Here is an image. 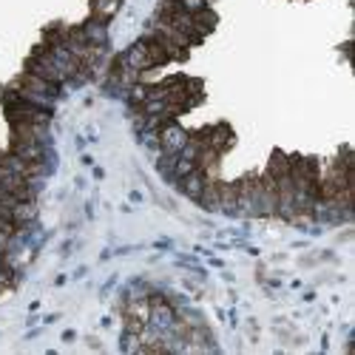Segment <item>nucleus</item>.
Here are the masks:
<instances>
[{
	"label": "nucleus",
	"mask_w": 355,
	"mask_h": 355,
	"mask_svg": "<svg viewBox=\"0 0 355 355\" xmlns=\"http://www.w3.org/2000/svg\"><path fill=\"white\" fill-rule=\"evenodd\" d=\"M15 92L17 94H43V97H57V88L54 83H49V80H43V77H37V74H32V71H26L15 85Z\"/></svg>",
	"instance_id": "1"
},
{
	"label": "nucleus",
	"mask_w": 355,
	"mask_h": 355,
	"mask_svg": "<svg viewBox=\"0 0 355 355\" xmlns=\"http://www.w3.org/2000/svg\"><path fill=\"white\" fill-rule=\"evenodd\" d=\"M188 139H191L188 131L182 125H176V123H165L159 128V145H162V151H168V154H180Z\"/></svg>",
	"instance_id": "2"
},
{
	"label": "nucleus",
	"mask_w": 355,
	"mask_h": 355,
	"mask_svg": "<svg viewBox=\"0 0 355 355\" xmlns=\"http://www.w3.org/2000/svg\"><path fill=\"white\" fill-rule=\"evenodd\" d=\"M12 154H17L26 162H46L49 151L43 142H12Z\"/></svg>",
	"instance_id": "3"
},
{
	"label": "nucleus",
	"mask_w": 355,
	"mask_h": 355,
	"mask_svg": "<svg viewBox=\"0 0 355 355\" xmlns=\"http://www.w3.org/2000/svg\"><path fill=\"white\" fill-rule=\"evenodd\" d=\"M28 71L32 74H37V77H43V80H49V83H54V85H60V83H66V77L57 71L43 54H35L32 60H28Z\"/></svg>",
	"instance_id": "4"
},
{
	"label": "nucleus",
	"mask_w": 355,
	"mask_h": 355,
	"mask_svg": "<svg viewBox=\"0 0 355 355\" xmlns=\"http://www.w3.org/2000/svg\"><path fill=\"white\" fill-rule=\"evenodd\" d=\"M80 32H83V37H85L88 46H105V43H108V28H105L103 20H94V17H92L88 23L80 26Z\"/></svg>",
	"instance_id": "5"
},
{
	"label": "nucleus",
	"mask_w": 355,
	"mask_h": 355,
	"mask_svg": "<svg viewBox=\"0 0 355 355\" xmlns=\"http://www.w3.org/2000/svg\"><path fill=\"white\" fill-rule=\"evenodd\" d=\"M123 60H125L134 71H139V74L151 69V60H148V49H145V43H142V40H139V43H134V46L123 54Z\"/></svg>",
	"instance_id": "6"
},
{
	"label": "nucleus",
	"mask_w": 355,
	"mask_h": 355,
	"mask_svg": "<svg viewBox=\"0 0 355 355\" xmlns=\"http://www.w3.org/2000/svg\"><path fill=\"white\" fill-rule=\"evenodd\" d=\"M219 211L222 214H239V191H236V182L225 185L219 182Z\"/></svg>",
	"instance_id": "7"
},
{
	"label": "nucleus",
	"mask_w": 355,
	"mask_h": 355,
	"mask_svg": "<svg viewBox=\"0 0 355 355\" xmlns=\"http://www.w3.org/2000/svg\"><path fill=\"white\" fill-rule=\"evenodd\" d=\"M205 182H208V176H205V173L196 168V171H191L188 176H182V180L176 182V185L182 188V193H185V196H191V199L196 202V199H199V193H202V188H205Z\"/></svg>",
	"instance_id": "8"
},
{
	"label": "nucleus",
	"mask_w": 355,
	"mask_h": 355,
	"mask_svg": "<svg viewBox=\"0 0 355 355\" xmlns=\"http://www.w3.org/2000/svg\"><path fill=\"white\" fill-rule=\"evenodd\" d=\"M120 3H123V0H92V6H94V20L108 23V20L116 15V9H120Z\"/></svg>",
	"instance_id": "9"
},
{
	"label": "nucleus",
	"mask_w": 355,
	"mask_h": 355,
	"mask_svg": "<svg viewBox=\"0 0 355 355\" xmlns=\"http://www.w3.org/2000/svg\"><path fill=\"white\" fill-rule=\"evenodd\" d=\"M35 219V199H26V202H17L12 208V222L15 225H28Z\"/></svg>",
	"instance_id": "10"
},
{
	"label": "nucleus",
	"mask_w": 355,
	"mask_h": 355,
	"mask_svg": "<svg viewBox=\"0 0 355 355\" xmlns=\"http://www.w3.org/2000/svg\"><path fill=\"white\" fill-rule=\"evenodd\" d=\"M193 23L199 26V32H202V35H208L211 28H214V23H216V15H214L208 6H205V9L193 12Z\"/></svg>",
	"instance_id": "11"
}]
</instances>
